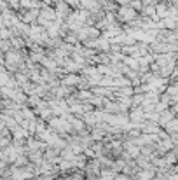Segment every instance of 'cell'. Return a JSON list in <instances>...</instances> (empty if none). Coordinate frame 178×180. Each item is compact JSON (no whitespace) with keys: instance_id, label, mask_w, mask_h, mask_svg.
<instances>
[{"instance_id":"1","label":"cell","mask_w":178,"mask_h":180,"mask_svg":"<svg viewBox=\"0 0 178 180\" xmlns=\"http://www.w3.org/2000/svg\"><path fill=\"white\" fill-rule=\"evenodd\" d=\"M119 16H121L122 21H131L136 16V11L131 9V7H122L121 11H119Z\"/></svg>"}]
</instances>
